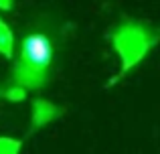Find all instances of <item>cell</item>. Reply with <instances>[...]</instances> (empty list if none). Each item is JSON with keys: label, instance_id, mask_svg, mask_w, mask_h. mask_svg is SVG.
<instances>
[{"label": "cell", "instance_id": "5", "mask_svg": "<svg viewBox=\"0 0 160 154\" xmlns=\"http://www.w3.org/2000/svg\"><path fill=\"white\" fill-rule=\"evenodd\" d=\"M27 97V91L18 85H4L0 83V99H8V102H22Z\"/></svg>", "mask_w": 160, "mask_h": 154}, {"label": "cell", "instance_id": "6", "mask_svg": "<svg viewBox=\"0 0 160 154\" xmlns=\"http://www.w3.org/2000/svg\"><path fill=\"white\" fill-rule=\"evenodd\" d=\"M20 148H22V140L8 138V136L0 138V154H18Z\"/></svg>", "mask_w": 160, "mask_h": 154}, {"label": "cell", "instance_id": "4", "mask_svg": "<svg viewBox=\"0 0 160 154\" xmlns=\"http://www.w3.org/2000/svg\"><path fill=\"white\" fill-rule=\"evenodd\" d=\"M12 47H14L12 32H10V28L4 24V20L0 18V53L10 59V57H12Z\"/></svg>", "mask_w": 160, "mask_h": 154}, {"label": "cell", "instance_id": "3", "mask_svg": "<svg viewBox=\"0 0 160 154\" xmlns=\"http://www.w3.org/2000/svg\"><path fill=\"white\" fill-rule=\"evenodd\" d=\"M61 114V110H59L55 103L47 102V99H35L32 102V114H31V130H39V128L47 126V124H51L57 116Z\"/></svg>", "mask_w": 160, "mask_h": 154}, {"label": "cell", "instance_id": "2", "mask_svg": "<svg viewBox=\"0 0 160 154\" xmlns=\"http://www.w3.org/2000/svg\"><path fill=\"white\" fill-rule=\"evenodd\" d=\"M109 41H112V47L116 49V53L122 59L120 73L108 83V87H112V85H116L122 77H126V73L132 71V69L148 55V51L156 45L158 35L152 28L144 27L142 22L124 20L122 24H118V27L109 32Z\"/></svg>", "mask_w": 160, "mask_h": 154}, {"label": "cell", "instance_id": "1", "mask_svg": "<svg viewBox=\"0 0 160 154\" xmlns=\"http://www.w3.org/2000/svg\"><path fill=\"white\" fill-rule=\"evenodd\" d=\"M53 45L45 32H31L22 39L20 57L12 67V79L22 89H41L49 79Z\"/></svg>", "mask_w": 160, "mask_h": 154}]
</instances>
